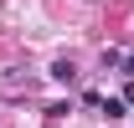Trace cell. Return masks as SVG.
<instances>
[{
    "label": "cell",
    "mask_w": 134,
    "mask_h": 128,
    "mask_svg": "<svg viewBox=\"0 0 134 128\" xmlns=\"http://www.w3.org/2000/svg\"><path fill=\"white\" fill-rule=\"evenodd\" d=\"M98 108H103V113H108V118H124V103H119V97H103Z\"/></svg>",
    "instance_id": "6da1fadb"
},
{
    "label": "cell",
    "mask_w": 134,
    "mask_h": 128,
    "mask_svg": "<svg viewBox=\"0 0 134 128\" xmlns=\"http://www.w3.org/2000/svg\"><path fill=\"white\" fill-rule=\"evenodd\" d=\"M119 103H134V82H124V97H119Z\"/></svg>",
    "instance_id": "7a4b0ae2"
}]
</instances>
